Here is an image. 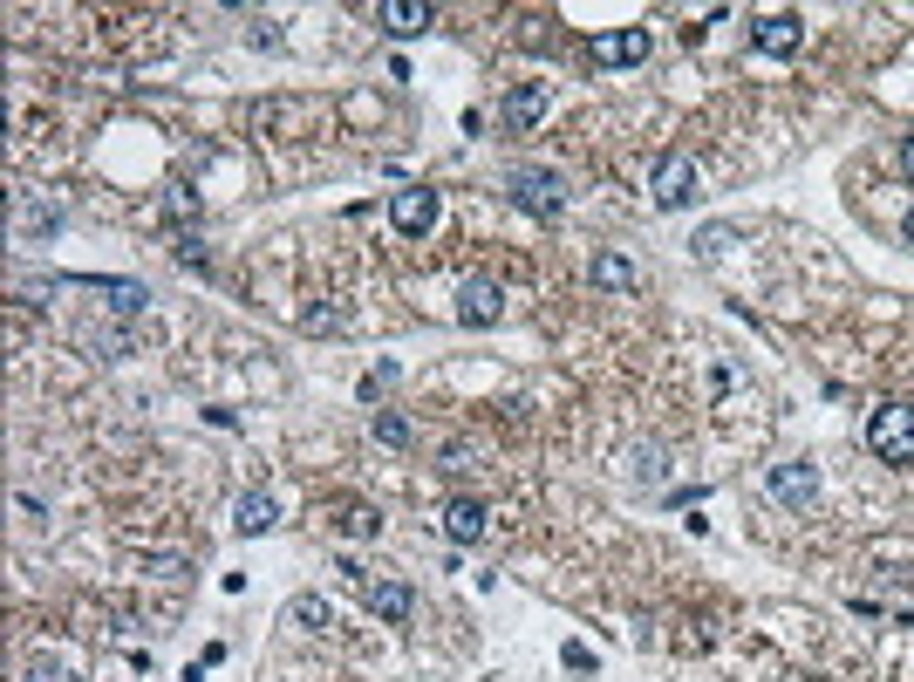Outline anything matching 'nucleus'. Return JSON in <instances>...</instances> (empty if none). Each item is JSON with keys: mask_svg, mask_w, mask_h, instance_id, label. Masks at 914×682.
I'll use <instances>...</instances> for the list:
<instances>
[{"mask_svg": "<svg viewBox=\"0 0 914 682\" xmlns=\"http://www.w3.org/2000/svg\"><path fill=\"white\" fill-rule=\"evenodd\" d=\"M376 28L396 41H417L423 28H430V7L423 0H376Z\"/></svg>", "mask_w": 914, "mask_h": 682, "instance_id": "obj_7", "label": "nucleus"}, {"mask_svg": "<svg viewBox=\"0 0 914 682\" xmlns=\"http://www.w3.org/2000/svg\"><path fill=\"white\" fill-rule=\"evenodd\" d=\"M287 614H294L301 628H328V601H321V594H294V607H287Z\"/></svg>", "mask_w": 914, "mask_h": 682, "instance_id": "obj_17", "label": "nucleus"}, {"mask_svg": "<svg viewBox=\"0 0 914 682\" xmlns=\"http://www.w3.org/2000/svg\"><path fill=\"white\" fill-rule=\"evenodd\" d=\"M164 219H198V191L171 185V198H164Z\"/></svg>", "mask_w": 914, "mask_h": 682, "instance_id": "obj_19", "label": "nucleus"}, {"mask_svg": "<svg viewBox=\"0 0 914 682\" xmlns=\"http://www.w3.org/2000/svg\"><path fill=\"white\" fill-rule=\"evenodd\" d=\"M498 314H505L498 280H464V287H457V321H464V328H492Z\"/></svg>", "mask_w": 914, "mask_h": 682, "instance_id": "obj_6", "label": "nucleus"}, {"mask_svg": "<svg viewBox=\"0 0 914 682\" xmlns=\"http://www.w3.org/2000/svg\"><path fill=\"white\" fill-rule=\"evenodd\" d=\"M505 191H512L519 212H539V219H560V212H567V178L546 171V164H512V171H505Z\"/></svg>", "mask_w": 914, "mask_h": 682, "instance_id": "obj_1", "label": "nucleus"}, {"mask_svg": "<svg viewBox=\"0 0 914 682\" xmlns=\"http://www.w3.org/2000/svg\"><path fill=\"white\" fill-rule=\"evenodd\" d=\"M655 205H662V212H683V205H696V157L669 151L662 164H655Z\"/></svg>", "mask_w": 914, "mask_h": 682, "instance_id": "obj_4", "label": "nucleus"}, {"mask_svg": "<svg viewBox=\"0 0 914 682\" xmlns=\"http://www.w3.org/2000/svg\"><path fill=\"white\" fill-rule=\"evenodd\" d=\"M539 116H546V89H539V82H526V89L505 96V123H512V130H533Z\"/></svg>", "mask_w": 914, "mask_h": 682, "instance_id": "obj_14", "label": "nucleus"}, {"mask_svg": "<svg viewBox=\"0 0 914 682\" xmlns=\"http://www.w3.org/2000/svg\"><path fill=\"white\" fill-rule=\"evenodd\" d=\"M662 471H669V464H662V451H655V444H648V451H635V478H642V485H662Z\"/></svg>", "mask_w": 914, "mask_h": 682, "instance_id": "obj_20", "label": "nucleus"}, {"mask_svg": "<svg viewBox=\"0 0 914 682\" xmlns=\"http://www.w3.org/2000/svg\"><path fill=\"white\" fill-rule=\"evenodd\" d=\"M103 294H110L116 314H144V301H151V294H144L137 280H103Z\"/></svg>", "mask_w": 914, "mask_h": 682, "instance_id": "obj_15", "label": "nucleus"}, {"mask_svg": "<svg viewBox=\"0 0 914 682\" xmlns=\"http://www.w3.org/2000/svg\"><path fill=\"white\" fill-rule=\"evenodd\" d=\"M232 526L239 532H267V526H280V505H273L267 492H246L239 505H232Z\"/></svg>", "mask_w": 914, "mask_h": 682, "instance_id": "obj_13", "label": "nucleus"}, {"mask_svg": "<svg viewBox=\"0 0 914 682\" xmlns=\"http://www.w3.org/2000/svg\"><path fill=\"white\" fill-rule=\"evenodd\" d=\"M560 662H567V669H587V676L601 669V662H594V648H587V642H567V648H560Z\"/></svg>", "mask_w": 914, "mask_h": 682, "instance_id": "obj_22", "label": "nucleus"}, {"mask_svg": "<svg viewBox=\"0 0 914 682\" xmlns=\"http://www.w3.org/2000/svg\"><path fill=\"white\" fill-rule=\"evenodd\" d=\"M771 492H778V505H792V512H805V505H812V498H819V471H812V464H778V471H771Z\"/></svg>", "mask_w": 914, "mask_h": 682, "instance_id": "obj_8", "label": "nucleus"}, {"mask_svg": "<svg viewBox=\"0 0 914 682\" xmlns=\"http://www.w3.org/2000/svg\"><path fill=\"white\" fill-rule=\"evenodd\" d=\"M867 451L880 464H914V403H880L867 417Z\"/></svg>", "mask_w": 914, "mask_h": 682, "instance_id": "obj_2", "label": "nucleus"}, {"mask_svg": "<svg viewBox=\"0 0 914 682\" xmlns=\"http://www.w3.org/2000/svg\"><path fill=\"white\" fill-rule=\"evenodd\" d=\"M348 532H369V539H376L382 519H376V512H348Z\"/></svg>", "mask_w": 914, "mask_h": 682, "instance_id": "obj_25", "label": "nucleus"}, {"mask_svg": "<svg viewBox=\"0 0 914 682\" xmlns=\"http://www.w3.org/2000/svg\"><path fill=\"white\" fill-rule=\"evenodd\" d=\"M410 437H417V430H410V417H396V410H382V417H376V444H389V451H403Z\"/></svg>", "mask_w": 914, "mask_h": 682, "instance_id": "obj_16", "label": "nucleus"}, {"mask_svg": "<svg viewBox=\"0 0 914 682\" xmlns=\"http://www.w3.org/2000/svg\"><path fill=\"white\" fill-rule=\"evenodd\" d=\"M178 266H205V239L198 232H178Z\"/></svg>", "mask_w": 914, "mask_h": 682, "instance_id": "obj_23", "label": "nucleus"}, {"mask_svg": "<svg viewBox=\"0 0 914 682\" xmlns=\"http://www.w3.org/2000/svg\"><path fill=\"white\" fill-rule=\"evenodd\" d=\"M396 382H403V369H396V362H376V369L362 376V396H382V389H396Z\"/></svg>", "mask_w": 914, "mask_h": 682, "instance_id": "obj_18", "label": "nucleus"}, {"mask_svg": "<svg viewBox=\"0 0 914 682\" xmlns=\"http://www.w3.org/2000/svg\"><path fill=\"white\" fill-rule=\"evenodd\" d=\"M901 164H908V178H914V137H908V151H901Z\"/></svg>", "mask_w": 914, "mask_h": 682, "instance_id": "obj_26", "label": "nucleus"}, {"mask_svg": "<svg viewBox=\"0 0 914 682\" xmlns=\"http://www.w3.org/2000/svg\"><path fill=\"white\" fill-rule=\"evenodd\" d=\"M751 41H758L764 55H792L805 41V21L799 14H764V21H751Z\"/></svg>", "mask_w": 914, "mask_h": 682, "instance_id": "obj_9", "label": "nucleus"}, {"mask_svg": "<svg viewBox=\"0 0 914 682\" xmlns=\"http://www.w3.org/2000/svg\"><path fill=\"white\" fill-rule=\"evenodd\" d=\"M908 246H914V212H908Z\"/></svg>", "mask_w": 914, "mask_h": 682, "instance_id": "obj_27", "label": "nucleus"}, {"mask_svg": "<svg viewBox=\"0 0 914 682\" xmlns=\"http://www.w3.org/2000/svg\"><path fill=\"white\" fill-rule=\"evenodd\" d=\"M28 682H62V662H55V655H35V669H28Z\"/></svg>", "mask_w": 914, "mask_h": 682, "instance_id": "obj_24", "label": "nucleus"}, {"mask_svg": "<svg viewBox=\"0 0 914 682\" xmlns=\"http://www.w3.org/2000/svg\"><path fill=\"white\" fill-rule=\"evenodd\" d=\"M444 532H451L457 546L485 539V505H478V498H451V505H444Z\"/></svg>", "mask_w": 914, "mask_h": 682, "instance_id": "obj_12", "label": "nucleus"}, {"mask_svg": "<svg viewBox=\"0 0 914 682\" xmlns=\"http://www.w3.org/2000/svg\"><path fill=\"white\" fill-rule=\"evenodd\" d=\"M648 48H655L648 28H608V35L587 41V62L594 69H628V62H648Z\"/></svg>", "mask_w": 914, "mask_h": 682, "instance_id": "obj_3", "label": "nucleus"}, {"mask_svg": "<svg viewBox=\"0 0 914 682\" xmlns=\"http://www.w3.org/2000/svg\"><path fill=\"white\" fill-rule=\"evenodd\" d=\"M369 614H382V621H410L417 614V594H410V580H369Z\"/></svg>", "mask_w": 914, "mask_h": 682, "instance_id": "obj_10", "label": "nucleus"}, {"mask_svg": "<svg viewBox=\"0 0 914 682\" xmlns=\"http://www.w3.org/2000/svg\"><path fill=\"white\" fill-rule=\"evenodd\" d=\"M587 280H594V287H608V294H635V287H642V266L621 260V253H594Z\"/></svg>", "mask_w": 914, "mask_h": 682, "instance_id": "obj_11", "label": "nucleus"}, {"mask_svg": "<svg viewBox=\"0 0 914 682\" xmlns=\"http://www.w3.org/2000/svg\"><path fill=\"white\" fill-rule=\"evenodd\" d=\"M389 219H396V232L423 239V232L437 226V191H430V185H403L396 198H389Z\"/></svg>", "mask_w": 914, "mask_h": 682, "instance_id": "obj_5", "label": "nucleus"}, {"mask_svg": "<svg viewBox=\"0 0 914 682\" xmlns=\"http://www.w3.org/2000/svg\"><path fill=\"white\" fill-rule=\"evenodd\" d=\"M730 239H737V232H730V226H710V232H703V239H696V253H703V260H717V253H724Z\"/></svg>", "mask_w": 914, "mask_h": 682, "instance_id": "obj_21", "label": "nucleus"}]
</instances>
